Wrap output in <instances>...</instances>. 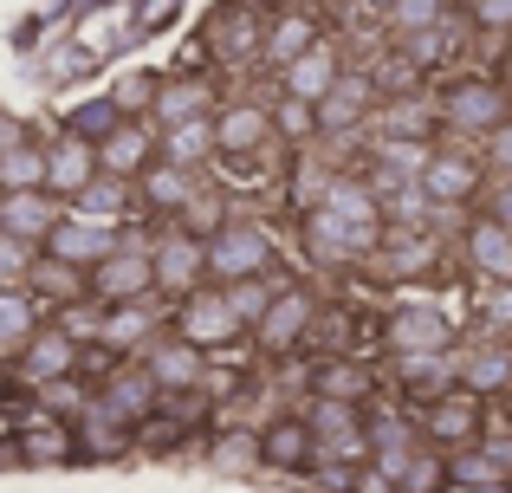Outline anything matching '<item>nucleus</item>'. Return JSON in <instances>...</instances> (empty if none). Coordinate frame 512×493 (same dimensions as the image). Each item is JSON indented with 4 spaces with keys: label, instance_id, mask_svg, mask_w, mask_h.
<instances>
[{
    "label": "nucleus",
    "instance_id": "nucleus-6",
    "mask_svg": "<svg viewBox=\"0 0 512 493\" xmlns=\"http://www.w3.org/2000/svg\"><path fill=\"white\" fill-rule=\"evenodd\" d=\"M13 364H20V383H33V390H59V383H72L78 370H85V357H78V338L65 325H39V338L26 344Z\"/></svg>",
    "mask_w": 512,
    "mask_h": 493
},
{
    "label": "nucleus",
    "instance_id": "nucleus-10",
    "mask_svg": "<svg viewBox=\"0 0 512 493\" xmlns=\"http://www.w3.org/2000/svg\"><path fill=\"white\" fill-rule=\"evenodd\" d=\"M376 247H383V234H376V228H350V221L325 215V208H312V215H305V253H312V260H325V266L370 260Z\"/></svg>",
    "mask_w": 512,
    "mask_h": 493
},
{
    "label": "nucleus",
    "instance_id": "nucleus-21",
    "mask_svg": "<svg viewBox=\"0 0 512 493\" xmlns=\"http://www.w3.org/2000/svg\"><path fill=\"white\" fill-rule=\"evenodd\" d=\"M143 370L156 377V390L163 396H188V390H201V351L195 344H182V338H156L150 344V357H143Z\"/></svg>",
    "mask_w": 512,
    "mask_h": 493
},
{
    "label": "nucleus",
    "instance_id": "nucleus-16",
    "mask_svg": "<svg viewBox=\"0 0 512 493\" xmlns=\"http://www.w3.org/2000/svg\"><path fill=\"white\" fill-rule=\"evenodd\" d=\"M59 221L65 215H59V202H52L46 189H33V195H0V228H7V241H20V247H46Z\"/></svg>",
    "mask_w": 512,
    "mask_h": 493
},
{
    "label": "nucleus",
    "instance_id": "nucleus-12",
    "mask_svg": "<svg viewBox=\"0 0 512 493\" xmlns=\"http://www.w3.org/2000/svg\"><path fill=\"white\" fill-rule=\"evenodd\" d=\"M279 78H286V98H299V104H312V111H318V104L344 85V52L331 46V39H318V46L305 52V59H292Z\"/></svg>",
    "mask_w": 512,
    "mask_h": 493
},
{
    "label": "nucleus",
    "instance_id": "nucleus-11",
    "mask_svg": "<svg viewBox=\"0 0 512 493\" xmlns=\"http://www.w3.org/2000/svg\"><path fill=\"white\" fill-rule=\"evenodd\" d=\"M312 325H318V305H312V292L305 286H279V299L266 305V318L253 331H260V351H292L299 338H312Z\"/></svg>",
    "mask_w": 512,
    "mask_h": 493
},
{
    "label": "nucleus",
    "instance_id": "nucleus-42",
    "mask_svg": "<svg viewBox=\"0 0 512 493\" xmlns=\"http://www.w3.org/2000/svg\"><path fill=\"white\" fill-rule=\"evenodd\" d=\"M273 130L286 143H312L318 137V111H312V104H299V98H279L273 104Z\"/></svg>",
    "mask_w": 512,
    "mask_h": 493
},
{
    "label": "nucleus",
    "instance_id": "nucleus-1",
    "mask_svg": "<svg viewBox=\"0 0 512 493\" xmlns=\"http://www.w3.org/2000/svg\"><path fill=\"white\" fill-rule=\"evenodd\" d=\"M273 273V234L253 221H227L208 241V279L214 286H240V279H266Z\"/></svg>",
    "mask_w": 512,
    "mask_h": 493
},
{
    "label": "nucleus",
    "instance_id": "nucleus-23",
    "mask_svg": "<svg viewBox=\"0 0 512 493\" xmlns=\"http://www.w3.org/2000/svg\"><path fill=\"white\" fill-rule=\"evenodd\" d=\"M318 39H325V33H318V20H312V13H279V20L260 33V59L286 72V65H292V59H305V52H312Z\"/></svg>",
    "mask_w": 512,
    "mask_h": 493
},
{
    "label": "nucleus",
    "instance_id": "nucleus-18",
    "mask_svg": "<svg viewBox=\"0 0 512 493\" xmlns=\"http://www.w3.org/2000/svg\"><path fill=\"white\" fill-rule=\"evenodd\" d=\"M98 163H104V176L111 182H124V176H143V169L156 163V124H117L111 137L98 143Z\"/></svg>",
    "mask_w": 512,
    "mask_h": 493
},
{
    "label": "nucleus",
    "instance_id": "nucleus-24",
    "mask_svg": "<svg viewBox=\"0 0 512 493\" xmlns=\"http://www.w3.org/2000/svg\"><path fill=\"white\" fill-rule=\"evenodd\" d=\"M72 429H78V448H85V455H124V448H130V422L117 416V409L104 403V396L78 409Z\"/></svg>",
    "mask_w": 512,
    "mask_h": 493
},
{
    "label": "nucleus",
    "instance_id": "nucleus-9",
    "mask_svg": "<svg viewBox=\"0 0 512 493\" xmlns=\"http://www.w3.org/2000/svg\"><path fill=\"white\" fill-rule=\"evenodd\" d=\"M383 338H389L396 357H448L454 351V325L435 305H402V312H389Z\"/></svg>",
    "mask_w": 512,
    "mask_h": 493
},
{
    "label": "nucleus",
    "instance_id": "nucleus-36",
    "mask_svg": "<svg viewBox=\"0 0 512 493\" xmlns=\"http://www.w3.org/2000/svg\"><path fill=\"white\" fill-rule=\"evenodd\" d=\"M318 396H325V403H350V409H357L363 396H370V370H357V364H344V357H338V364L318 370Z\"/></svg>",
    "mask_w": 512,
    "mask_h": 493
},
{
    "label": "nucleus",
    "instance_id": "nucleus-41",
    "mask_svg": "<svg viewBox=\"0 0 512 493\" xmlns=\"http://www.w3.org/2000/svg\"><path fill=\"white\" fill-rule=\"evenodd\" d=\"M221 292H227V305H234L240 325H260L266 305L279 299V286H266V279H240V286H221Z\"/></svg>",
    "mask_w": 512,
    "mask_h": 493
},
{
    "label": "nucleus",
    "instance_id": "nucleus-17",
    "mask_svg": "<svg viewBox=\"0 0 512 493\" xmlns=\"http://www.w3.org/2000/svg\"><path fill=\"white\" fill-rule=\"evenodd\" d=\"M260 461H266V468H279V474L312 468V461H318V435H312V422H305V416H279V422H266V429H260Z\"/></svg>",
    "mask_w": 512,
    "mask_h": 493
},
{
    "label": "nucleus",
    "instance_id": "nucleus-14",
    "mask_svg": "<svg viewBox=\"0 0 512 493\" xmlns=\"http://www.w3.org/2000/svg\"><path fill=\"white\" fill-rule=\"evenodd\" d=\"M46 253H52V266H72V273H98L104 260L117 253V241L104 228H91V221H78V215H65L59 228H52V241H46Z\"/></svg>",
    "mask_w": 512,
    "mask_h": 493
},
{
    "label": "nucleus",
    "instance_id": "nucleus-45",
    "mask_svg": "<svg viewBox=\"0 0 512 493\" xmlns=\"http://www.w3.org/2000/svg\"><path fill=\"white\" fill-rule=\"evenodd\" d=\"M33 286L46 292V299H78V292H91V286H85V273H72V266H52V260H46V266H33Z\"/></svg>",
    "mask_w": 512,
    "mask_h": 493
},
{
    "label": "nucleus",
    "instance_id": "nucleus-5",
    "mask_svg": "<svg viewBox=\"0 0 512 493\" xmlns=\"http://www.w3.org/2000/svg\"><path fill=\"white\" fill-rule=\"evenodd\" d=\"M150 266H156V286L175 292V299H188V292H201V279H208V241H195V234L175 221L150 241Z\"/></svg>",
    "mask_w": 512,
    "mask_h": 493
},
{
    "label": "nucleus",
    "instance_id": "nucleus-34",
    "mask_svg": "<svg viewBox=\"0 0 512 493\" xmlns=\"http://www.w3.org/2000/svg\"><path fill=\"white\" fill-rule=\"evenodd\" d=\"M396 377H402V390H409V396H422V409L435 403V396L454 390L448 357H396Z\"/></svg>",
    "mask_w": 512,
    "mask_h": 493
},
{
    "label": "nucleus",
    "instance_id": "nucleus-35",
    "mask_svg": "<svg viewBox=\"0 0 512 493\" xmlns=\"http://www.w3.org/2000/svg\"><path fill=\"white\" fill-rule=\"evenodd\" d=\"M370 266L383 279H409V273H428V241H415V234H396L389 247L370 253Z\"/></svg>",
    "mask_w": 512,
    "mask_h": 493
},
{
    "label": "nucleus",
    "instance_id": "nucleus-46",
    "mask_svg": "<svg viewBox=\"0 0 512 493\" xmlns=\"http://www.w3.org/2000/svg\"><path fill=\"white\" fill-rule=\"evenodd\" d=\"M156 91H163V85H156V78L150 72H137V78H124V85H111V104H117V111H156Z\"/></svg>",
    "mask_w": 512,
    "mask_h": 493
},
{
    "label": "nucleus",
    "instance_id": "nucleus-7",
    "mask_svg": "<svg viewBox=\"0 0 512 493\" xmlns=\"http://www.w3.org/2000/svg\"><path fill=\"white\" fill-rule=\"evenodd\" d=\"M85 286H91V299H98V305H111V312H117V305H143V299L156 292L150 247H117L111 260H104L98 273L85 279Z\"/></svg>",
    "mask_w": 512,
    "mask_h": 493
},
{
    "label": "nucleus",
    "instance_id": "nucleus-13",
    "mask_svg": "<svg viewBox=\"0 0 512 493\" xmlns=\"http://www.w3.org/2000/svg\"><path fill=\"white\" fill-rule=\"evenodd\" d=\"M480 182H487V163H474V156H454V150H441L435 163L422 169L428 208H461V202H474Z\"/></svg>",
    "mask_w": 512,
    "mask_h": 493
},
{
    "label": "nucleus",
    "instance_id": "nucleus-20",
    "mask_svg": "<svg viewBox=\"0 0 512 493\" xmlns=\"http://www.w3.org/2000/svg\"><path fill=\"white\" fill-rule=\"evenodd\" d=\"M461 253H467V266H474L487 286H512V228H500L493 215H480L474 228H467Z\"/></svg>",
    "mask_w": 512,
    "mask_h": 493
},
{
    "label": "nucleus",
    "instance_id": "nucleus-15",
    "mask_svg": "<svg viewBox=\"0 0 512 493\" xmlns=\"http://www.w3.org/2000/svg\"><path fill=\"white\" fill-rule=\"evenodd\" d=\"M266 137H273V111H266V104L234 98V104L214 111V150L221 156H253Z\"/></svg>",
    "mask_w": 512,
    "mask_h": 493
},
{
    "label": "nucleus",
    "instance_id": "nucleus-29",
    "mask_svg": "<svg viewBox=\"0 0 512 493\" xmlns=\"http://www.w3.org/2000/svg\"><path fill=\"white\" fill-rule=\"evenodd\" d=\"M33 189H46V143L20 137L0 150V195H33Z\"/></svg>",
    "mask_w": 512,
    "mask_h": 493
},
{
    "label": "nucleus",
    "instance_id": "nucleus-50",
    "mask_svg": "<svg viewBox=\"0 0 512 493\" xmlns=\"http://www.w3.org/2000/svg\"><path fill=\"white\" fill-rule=\"evenodd\" d=\"M214 455H221L227 468H247V461H260V435H234V442H221Z\"/></svg>",
    "mask_w": 512,
    "mask_h": 493
},
{
    "label": "nucleus",
    "instance_id": "nucleus-55",
    "mask_svg": "<svg viewBox=\"0 0 512 493\" xmlns=\"http://www.w3.org/2000/svg\"><path fill=\"white\" fill-rule=\"evenodd\" d=\"M0 241H7V228H0Z\"/></svg>",
    "mask_w": 512,
    "mask_h": 493
},
{
    "label": "nucleus",
    "instance_id": "nucleus-49",
    "mask_svg": "<svg viewBox=\"0 0 512 493\" xmlns=\"http://www.w3.org/2000/svg\"><path fill=\"white\" fill-rule=\"evenodd\" d=\"M474 26H487V33H512V0H474Z\"/></svg>",
    "mask_w": 512,
    "mask_h": 493
},
{
    "label": "nucleus",
    "instance_id": "nucleus-32",
    "mask_svg": "<svg viewBox=\"0 0 512 493\" xmlns=\"http://www.w3.org/2000/svg\"><path fill=\"white\" fill-rule=\"evenodd\" d=\"M33 338H39V305L26 299L20 286L0 292V357H20Z\"/></svg>",
    "mask_w": 512,
    "mask_h": 493
},
{
    "label": "nucleus",
    "instance_id": "nucleus-2",
    "mask_svg": "<svg viewBox=\"0 0 512 493\" xmlns=\"http://www.w3.org/2000/svg\"><path fill=\"white\" fill-rule=\"evenodd\" d=\"M480 435H487V409H480V396L461 390V383L422 409V442L435 448V455H461V448H474Z\"/></svg>",
    "mask_w": 512,
    "mask_h": 493
},
{
    "label": "nucleus",
    "instance_id": "nucleus-22",
    "mask_svg": "<svg viewBox=\"0 0 512 493\" xmlns=\"http://www.w3.org/2000/svg\"><path fill=\"white\" fill-rule=\"evenodd\" d=\"M370 104H376V85L363 72H344V85L318 104V130H325V137H344V130H357L363 117H370Z\"/></svg>",
    "mask_w": 512,
    "mask_h": 493
},
{
    "label": "nucleus",
    "instance_id": "nucleus-31",
    "mask_svg": "<svg viewBox=\"0 0 512 493\" xmlns=\"http://www.w3.org/2000/svg\"><path fill=\"white\" fill-rule=\"evenodd\" d=\"M318 208H325V215H338V221H350V228H376V234H383V202H376L370 182L338 176V182H331V195H325Z\"/></svg>",
    "mask_w": 512,
    "mask_h": 493
},
{
    "label": "nucleus",
    "instance_id": "nucleus-40",
    "mask_svg": "<svg viewBox=\"0 0 512 493\" xmlns=\"http://www.w3.org/2000/svg\"><path fill=\"white\" fill-rule=\"evenodd\" d=\"M428 124H435V117H428V104H415V98H396L383 111V137H396V143H422Z\"/></svg>",
    "mask_w": 512,
    "mask_h": 493
},
{
    "label": "nucleus",
    "instance_id": "nucleus-26",
    "mask_svg": "<svg viewBox=\"0 0 512 493\" xmlns=\"http://www.w3.org/2000/svg\"><path fill=\"white\" fill-rule=\"evenodd\" d=\"M104 403H111L124 422H150L156 409H163V390H156V377L137 364V370H111V390H104Z\"/></svg>",
    "mask_w": 512,
    "mask_h": 493
},
{
    "label": "nucleus",
    "instance_id": "nucleus-19",
    "mask_svg": "<svg viewBox=\"0 0 512 493\" xmlns=\"http://www.w3.org/2000/svg\"><path fill=\"white\" fill-rule=\"evenodd\" d=\"M221 111L214 104V85L208 78H169L163 91H156V130H182V124H208V117Z\"/></svg>",
    "mask_w": 512,
    "mask_h": 493
},
{
    "label": "nucleus",
    "instance_id": "nucleus-48",
    "mask_svg": "<svg viewBox=\"0 0 512 493\" xmlns=\"http://www.w3.org/2000/svg\"><path fill=\"white\" fill-rule=\"evenodd\" d=\"M402 46H409V65L428 72V65H441V52H448V33L435 26V33H415V39H402Z\"/></svg>",
    "mask_w": 512,
    "mask_h": 493
},
{
    "label": "nucleus",
    "instance_id": "nucleus-54",
    "mask_svg": "<svg viewBox=\"0 0 512 493\" xmlns=\"http://www.w3.org/2000/svg\"><path fill=\"white\" fill-rule=\"evenodd\" d=\"M363 7H370V13H389V7H396V0H363Z\"/></svg>",
    "mask_w": 512,
    "mask_h": 493
},
{
    "label": "nucleus",
    "instance_id": "nucleus-47",
    "mask_svg": "<svg viewBox=\"0 0 512 493\" xmlns=\"http://www.w3.org/2000/svg\"><path fill=\"white\" fill-rule=\"evenodd\" d=\"M480 163H487V169H493L500 182H512V117H506L500 130H493L487 143H480Z\"/></svg>",
    "mask_w": 512,
    "mask_h": 493
},
{
    "label": "nucleus",
    "instance_id": "nucleus-4",
    "mask_svg": "<svg viewBox=\"0 0 512 493\" xmlns=\"http://www.w3.org/2000/svg\"><path fill=\"white\" fill-rule=\"evenodd\" d=\"M240 331L247 325L234 318V305H227L221 286H201V292H188V299L175 305V338L195 344V351H221V344H234Z\"/></svg>",
    "mask_w": 512,
    "mask_h": 493
},
{
    "label": "nucleus",
    "instance_id": "nucleus-39",
    "mask_svg": "<svg viewBox=\"0 0 512 493\" xmlns=\"http://www.w3.org/2000/svg\"><path fill=\"white\" fill-rule=\"evenodd\" d=\"M441 20H448V0H396V7H389V26H396L402 39H415V33H435Z\"/></svg>",
    "mask_w": 512,
    "mask_h": 493
},
{
    "label": "nucleus",
    "instance_id": "nucleus-53",
    "mask_svg": "<svg viewBox=\"0 0 512 493\" xmlns=\"http://www.w3.org/2000/svg\"><path fill=\"white\" fill-rule=\"evenodd\" d=\"M493 221L512 228V182H500V195H493Z\"/></svg>",
    "mask_w": 512,
    "mask_h": 493
},
{
    "label": "nucleus",
    "instance_id": "nucleus-33",
    "mask_svg": "<svg viewBox=\"0 0 512 493\" xmlns=\"http://www.w3.org/2000/svg\"><path fill=\"white\" fill-rule=\"evenodd\" d=\"M20 455L26 461H65V455H78V429L72 422H20Z\"/></svg>",
    "mask_w": 512,
    "mask_h": 493
},
{
    "label": "nucleus",
    "instance_id": "nucleus-52",
    "mask_svg": "<svg viewBox=\"0 0 512 493\" xmlns=\"http://www.w3.org/2000/svg\"><path fill=\"white\" fill-rule=\"evenodd\" d=\"M487 325L493 331H512V286H493L487 292Z\"/></svg>",
    "mask_w": 512,
    "mask_h": 493
},
{
    "label": "nucleus",
    "instance_id": "nucleus-37",
    "mask_svg": "<svg viewBox=\"0 0 512 493\" xmlns=\"http://www.w3.org/2000/svg\"><path fill=\"white\" fill-rule=\"evenodd\" d=\"M389 493H448V461H441L435 448H422V455L389 481Z\"/></svg>",
    "mask_w": 512,
    "mask_h": 493
},
{
    "label": "nucleus",
    "instance_id": "nucleus-8",
    "mask_svg": "<svg viewBox=\"0 0 512 493\" xmlns=\"http://www.w3.org/2000/svg\"><path fill=\"white\" fill-rule=\"evenodd\" d=\"M98 176H104L98 143H85L78 130H65V137L46 143V195H52V202H78Z\"/></svg>",
    "mask_w": 512,
    "mask_h": 493
},
{
    "label": "nucleus",
    "instance_id": "nucleus-38",
    "mask_svg": "<svg viewBox=\"0 0 512 493\" xmlns=\"http://www.w3.org/2000/svg\"><path fill=\"white\" fill-rule=\"evenodd\" d=\"M117 215H124V189H117L111 176H98L85 195H78V221H91V228L111 234V221H117Z\"/></svg>",
    "mask_w": 512,
    "mask_h": 493
},
{
    "label": "nucleus",
    "instance_id": "nucleus-43",
    "mask_svg": "<svg viewBox=\"0 0 512 493\" xmlns=\"http://www.w3.org/2000/svg\"><path fill=\"white\" fill-rule=\"evenodd\" d=\"M117 124H130V117L124 111H117V104L111 98H98V104H85V111H78L72 117V130H78V137H85V143H104V137H111V130Z\"/></svg>",
    "mask_w": 512,
    "mask_h": 493
},
{
    "label": "nucleus",
    "instance_id": "nucleus-27",
    "mask_svg": "<svg viewBox=\"0 0 512 493\" xmlns=\"http://www.w3.org/2000/svg\"><path fill=\"white\" fill-rule=\"evenodd\" d=\"M156 163L188 169V176L201 163H214V117L208 124H182V130H156Z\"/></svg>",
    "mask_w": 512,
    "mask_h": 493
},
{
    "label": "nucleus",
    "instance_id": "nucleus-44",
    "mask_svg": "<svg viewBox=\"0 0 512 493\" xmlns=\"http://www.w3.org/2000/svg\"><path fill=\"white\" fill-rule=\"evenodd\" d=\"M331 182H338V176H325L318 163H299V169H292V202H299L305 215H312V208L331 195Z\"/></svg>",
    "mask_w": 512,
    "mask_h": 493
},
{
    "label": "nucleus",
    "instance_id": "nucleus-30",
    "mask_svg": "<svg viewBox=\"0 0 512 493\" xmlns=\"http://www.w3.org/2000/svg\"><path fill=\"white\" fill-rule=\"evenodd\" d=\"M98 344L111 357L117 351H150V344H156V312H143V305H117V312H104Z\"/></svg>",
    "mask_w": 512,
    "mask_h": 493
},
{
    "label": "nucleus",
    "instance_id": "nucleus-28",
    "mask_svg": "<svg viewBox=\"0 0 512 493\" xmlns=\"http://www.w3.org/2000/svg\"><path fill=\"white\" fill-rule=\"evenodd\" d=\"M143 202L156 208V215H188V208H195V176H188V169H169V163H150L143 169Z\"/></svg>",
    "mask_w": 512,
    "mask_h": 493
},
{
    "label": "nucleus",
    "instance_id": "nucleus-25",
    "mask_svg": "<svg viewBox=\"0 0 512 493\" xmlns=\"http://www.w3.org/2000/svg\"><path fill=\"white\" fill-rule=\"evenodd\" d=\"M454 383L474 396H500L512 390V351L506 344H474V351L461 357V370H454Z\"/></svg>",
    "mask_w": 512,
    "mask_h": 493
},
{
    "label": "nucleus",
    "instance_id": "nucleus-3",
    "mask_svg": "<svg viewBox=\"0 0 512 493\" xmlns=\"http://www.w3.org/2000/svg\"><path fill=\"white\" fill-rule=\"evenodd\" d=\"M441 124L448 130H461V137H480L487 143L493 130L506 124V91L493 85V78H454L448 91H441Z\"/></svg>",
    "mask_w": 512,
    "mask_h": 493
},
{
    "label": "nucleus",
    "instance_id": "nucleus-51",
    "mask_svg": "<svg viewBox=\"0 0 512 493\" xmlns=\"http://www.w3.org/2000/svg\"><path fill=\"white\" fill-rule=\"evenodd\" d=\"M26 273V247L20 241H0V292H13V279Z\"/></svg>",
    "mask_w": 512,
    "mask_h": 493
}]
</instances>
